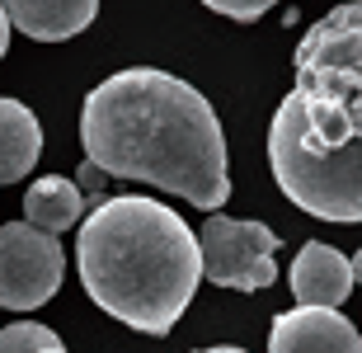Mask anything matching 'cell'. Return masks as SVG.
<instances>
[{
	"instance_id": "obj_7",
	"label": "cell",
	"mask_w": 362,
	"mask_h": 353,
	"mask_svg": "<svg viewBox=\"0 0 362 353\" xmlns=\"http://www.w3.org/2000/svg\"><path fill=\"white\" fill-rule=\"evenodd\" d=\"M353 292V264L339 255L334 245L306 241L292 264V297L301 306H339Z\"/></svg>"
},
{
	"instance_id": "obj_1",
	"label": "cell",
	"mask_w": 362,
	"mask_h": 353,
	"mask_svg": "<svg viewBox=\"0 0 362 353\" xmlns=\"http://www.w3.org/2000/svg\"><path fill=\"white\" fill-rule=\"evenodd\" d=\"M278 189L320 221H362V0H344L296 42V76L269 122Z\"/></svg>"
},
{
	"instance_id": "obj_10",
	"label": "cell",
	"mask_w": 362,
	"mask_h": 353,
	"mask_svg": "<svg viewBox=\"0 0 362 353\" xmlns=\"http://www.w3.org/2000/svg\"><path fill=\"white\" fill-rule=\"evenodd\" d=\"M81 212H85V193L76 189V179L42 175L24 193V221L38 226V231H47V236H62L66 226H76Z\"/></svg>"
},
{
	"instance_id": "obj_15",
	"label": "cell",
	"mask_w": 362,
	"mask_h": 353,
	"mask_svg": "<svg viewBox=\"0 0 362 353\" xmlns=\"http://www.w3.org/2000/svg\"><path fill=\"white\" fill-rule=\"evenodd\" d=\"M349 264H353V283H362V250H358V255L349 259Z\"/></svg>"
},
{
	"instance_id": "obj_3",
	"label": "cell",
	"mask_w": 362,
	"mask_h": 353,
	"mask_svg": "<svg viewBox=\"0 0 362 353\" xmlns=\"http://www.w3.org/2000/svg\"><path fill=\"white\" fill-rule=\"evenodd\" d=\"M76 264L94 306L141 335H170L202 278L193 226L141 193L94 203L76 241Z\"/></svg>"
},
{
	"instance_id": "obj_8",
	"label": "cell",
	"mask_w": 362,
	"mask_h": 353,
	"mask_svg": "<svg viewBox=\"0 0 362 353\" xmlns=\"http://www.w3.org/2000/svg\"><path fill=\"white\" fill-rule=\"evenodd\" d=\"M10 28L28 33L38 42H66L94 24L99 0H0Z\"/></svg>"
},
{
	"instance_id": "obj_16",
	"label": "cell",
	"mask_w": 362,
	"mask_h": 353,
	"mask_svg": "<svg viewBox=\"0 0 362 353\" xmlns=\"http://www.w3.org/2000/svg\"><path fill=\"white\" fill-rule=\"evenodd\" d=\"M198 353H245V349H230V344H221V349H198Z\"/></svg>"
},
{
	"instance_id": "obj_12",
	"label": "cell",
	"mask_w": 362,
	"mask_h": 353,
	"mask_svg": "<svg viewBox=\"0 0 362 353\" xmlns=\"http://www.w3.org/2000/svg\"><path fill=\"white\" fill-rule=\"evenodd\" d=\"M207 10L226 14V19H240V24H250V19H259V14H269L278 0H202Z\"/></svg>"
},
{
	"instance_id": "obj_6",
	"label": "cell",
	"mask_w": 362,
	"mask_h": 353,
	"mask_svg": "<svg viewBox=\"0 0 362 353\" xmlns=\"http://www.w3.org/2000/svg\"><path fill=\"white\" fill-rule=\"evenodd\" d=\"M269 353H362V335L339 306H296L273 320Z\"/></svg>"
},
{
	"instance_id": "obj_4",
	"label": "cell",
	"mask_w": 362,
	"mask_h": 353,
	"mask_svg": "<svg viewBox=\"0 0 362 353\" xmlns=\"http://www.w3.org/2000/svg\"><path fill=\"white\" fill-rule=\"evenodd\" d=\"M198 264L202 278L216 287H235V292H264L278 283V231H269L264 221H235V217H212L198 231Z\"/></svg>"
},
{
	"instance_id": "obj_9",
	"label": "cell",
	"mask_w": 362,
	"mask_h": 353,
	"mask_svg": "<svg viewBox=\"0 0 362 353\" xmlns=\"http://www.w3.org/2000/svg\"><path fill=\"white\" fill-rule=\"evenodd\" d=\"M42 156V127L19 99H0V184L19 179L38 165Z\"/></svg>"
},
{
	"instance_id": "obj_13",
	"label": "cell",
	"mask_w": 362,
	"mask_h": 353,
	"mask_svg": "<svg viewBox=\"0 0 362 353\" xmlns=\"http://www.w3.org/2000/svg\"><path fill=\"white\" fill-rule=\"evenodd\" d=\"M76 189L85 193V198H94V203H104V189H108V175L99 170L94 161L81 165V175H76Z\"/></svg>"
},
{
	"instance_id": "obj_5",
	"label": "cell",
	"mask_w": 362,
	"mask_h": 353,
	"mask_svg": "<svg viewBox=\"0 0 362 353\" xmlns=\"http://www.w3.org/2000/svg\"><path fill=\"white\" fill-rule=\"evenodd\" d=\"M62 241L28 221L0 226V306L5 311H38L62 287Z\"/></svg>"
},
{
	"instance_id": "obj_14",
	"label": "cell",
	"mask_w": 362,
	"mask_h": 353,
	"mask_svg": "<svg viewBox=\"0 0 362 353\" xmlns=\"http://www.w3.org/2000/svg\"><path fill=\"white\" fill-rule=\"evenodd\" d=\"M5 47H10V19H5V10H0V57H5Z\"/></svg>"
},
{
	"instance_id": "obj_11",
	"label": "cell",
	"mask_w": 362,
	"mask_h": 353,
	"mask_svg": "<svg viewBox=\"0 0 362 353\" xmlns=\"http://www.w3.org/2000/svg\"><path fill=\"white\" fill-rule=\"evenodd\" d=\"M0 353H66V344L38 320H14L0 330Z\"/></svg>"
},
{
	"instance_id": "obj_2",
	"label": "cell",
	"mask_w": 362,
	"mask_h": 353,
	"mask_svg": "<svg viewBox=\"0 0 362 353\" xmlns=\"http://www.w3.org/2000/svg\"><path fill=\"white\" fill-rule=\"evenodd\" d=\"M81 146L108 179L179 193L202 212H221L230 198L216 109L160 66H127L94 85L81 109Z\"/></svg>"
}]
</instances>
